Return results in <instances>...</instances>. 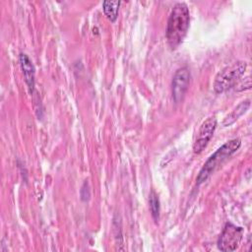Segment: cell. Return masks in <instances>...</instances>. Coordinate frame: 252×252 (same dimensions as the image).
<instances>
[{"instance_id":"1","label":"cell","mask_w":252,"mask_h":252,"mask_svg":"<svg viewBox=\"0 0 252 252\" xmlns=\"http://www.w3.org/2000/svg\"><path fill=\"white\" fill-rule=\"evenodd\" d=\"M190 23L189 9L185 3H176L169 15L166 27V38L169 46L174 49L187 34Z\"/></svg>"},{"instance_id":"4","label":"cell","mask_w":252,"mask_h":252,"mask_svg":"<svg viewBox=\"0 0 252 252\" xmlns=\"http://www.w3.org/2000/svg\"><path fill=\"white\" fill-rule=\"evenodd\" d=\"M243 228L231 222H226L218 240V247L223 252L235 251L242 240Z\"/></svg>"},{"instance_id":"10","label":"cell","mask_w":252,"mask_h":252,"mask_svg":"<svg viewBox=\"0 0 252 252\" xmlns=\"http://www.w3.org/2000/svg\"><path fill=\"white\" fill-rule=\"evenodd\" d=\"M149 203H150V210H151L152 216H153L155 221H158V218H159V201H158V197L155 193V191L151 192Z\"/></svg>"},{"instance_id":"7","label":"cell","mask_w":252,"mask_h":252,"mask_svg":"<svg viewBox=\"0 0 252 252\" xmlns=\"http://www.w3.org/2000/svg\"><path fill=\"white\" fill-rule=\"evenodd\" d=\"M20 64L23 69L26 83L28 84L30 92L32 93L34 87V66L28 55L25 53L20 54Z\"/></svg>"},{"instance_id":"2","label":"cell","mask_w":252,"mask_h":252,"mask_svg":"<svg viewBox=\"0 0 252 252\" xmlns=\"http://www.w3.org/2000/svg\"><path fill=\"white\" fill-rule=\"evenodd\" d=\"M241 146V141L239 139H232L223 144L220 148H219L205 162L203 167L201 168L198 176L197 183L201 184L206 181L212 173L233 153H235L239 147Z\"/></svg>"},{"instance_id":"8","label":"cell","mask_w":252,"mask_h":252,"mask_svg":"<svg viewBox=\"0 0 252 252\" xmlns=\"http://www.w3.org/2000/svg\"><path fill=\"white\" fill-rule=\"evenodd\" d=\"M250 106V100L246 99L241 101L236 107H234L221 121V125L223 127H227L230 126L231 124H233L241 115H243L249 108Z\"/></svg>"},{"instance_id":"6","label":"cell","mask_w":252,"mask_h":252,"mask_svg":"<svg viewBox=\"0 0 252 252\" xmlns=\"http://www.w3.org/2000/svg\"><path fill=\"white\" fill-rule=\"evenodd\" d=\"M190 81V71L187 67L179 68L172 79V95L176 102L182 99Z\"/></svg>"},{"instance_id":"3","label":"cell","mask_w":252,"mask_h":252,"mask_svg":"<svg viewBox=\"0 0 252 252\" xmlns=\"http://www.w3.org/2000/svg\"><path fill=\"white\" fill-rule=\"evenodd\" d=\"M246 69V62L237 61L218 73L214 82V90L217 93H223L232 88L239 78L244 74Z\"/></svg>"},{"instance_id":"9","label":"cell","mask_w":252,"mask_h":252,"mask_svg":"<svg viewBox=\"0 0 252 252\" xmlns=\"http://www.w3.org/2000/svg\"><path fill=\"white\" fill-rule=\"evenodd\" d=\"M119 5H120V2L117 1V0H115V1H104L103 4H102L104 14L106 15V17L111 22H114L117 18Z\"/></svg>"},{"instance_id":"5","label":"cell","mask_w":252,"mask_h":252,"mask_svg":"<svg viewBox=\"0 0 252 252\" xmlns=\"http://www.w3.org/2000/svg\"><path fill=\"white\" fill-rule=\"evenodd\" d=\"M217 127V119L215 116L208 117L200 126L196 139L193 144V151L195 154H200L208 145Z\"/></svg>"},{"instance_id":"11","label":"cell","mask_w":252,"mask_h":252,"mask_svg":"<svg viewBox=\"0 0 252 252\" xmlns=\"http://www.w3.org/2000/svg\"><path fill=\"white\" fill-rule=\"evenodd\" d=\"M90 189H89V185H88V182H85L82 189H81V197H82V200L86 201L90 198Z\"/></svg>"}]
</instances>
